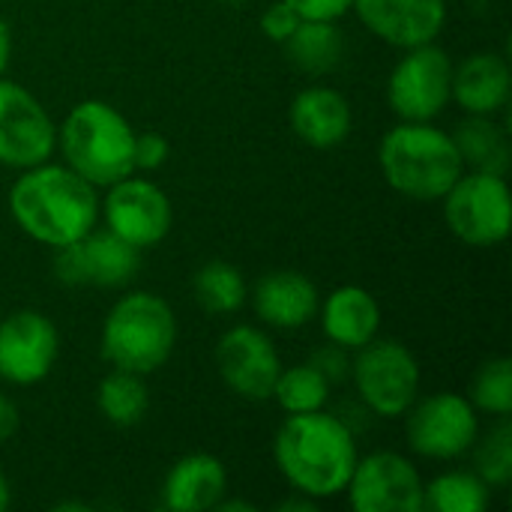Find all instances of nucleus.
<instances>
[{"instance_id":"obj_1","label":"nucleus","mask_w":512,"mask_h":512,"mask_svg":"<svg viewBox=\"0 0 512 512\" xmlns=\"http://www.w3.org/2000/svg\"><path fill=\"white\" fill-rule=\"evenodd\" d=\"M9 213L15 225L36 243L60 249L96 228V186L69 165L39 162L24 168L9 189Z\"/></svg>"},{"instance_id":"obj_2","label":"nucleus","mask_w":512,"mask_h":512,"mask_svg":"<svg viewBox=\"0 0 512 512\" xmlns=\"http://www.w3.org/2000/svg\"><path fill=\"white\" fill-rule=\"evenodd\" d=\"M273 459L288 486L315 501L345 492L357 465L354 432L336 414H288L273 441Z\"/></svg>"},{"instance_id":"obj_3","label":"nucleus","mask_w":512,"mask_h":512,"mask_svg":"<svg viewBox=\"0 0 512 512\" xmlns=\"http://www.w3.org/2000/svg\"><path fill=\"white\" fill-rule=\"evenodd\" d=\"M378 162L387 186L411 201H441L465 174L453 135L432 123L393 126L381 138Z\"/></svg>"},{"instance_id":"obj_4","label":"nucleus","mask_w":512,"mask_h":512,"mask_svg":"<svg viewBox=\"0 0 512 512\" xmlns=\"http://www.w3.org/2000/svg\"><path fill=\"white\" fill-rule=\"evenodd\" d=\"M66 165L96 189L135 174V129L108 102H78L57 129Z\"/></svg>"},{"instance_id":"obj_5","label":"nucleus","mask_w":512,"mask_h":512,"mask_svg":"<svg viewBox=\"0 0 512 512\" xmlns=\"http://www.w3.org/2000/svg\"><path fill=\"white\" fill-rule=\"evenodd\" d=\"M177 345V318L168 300L150 291L120 297L102 324V357L114 369L150 375L168 363Z\"/></svg>"},{"instance_id":"obj_6","label":"nucleus","mask_w":512,"mask_h":512,"mask_svg":"<svg viewBox=\"0 0 512 512\" xmlns=\"http://www.w3.org/2000/svg\"><path fill=\"white\" fill-rule=\"evenodd\" d=\"M351 378L363 405L378 417H402L420 393V363L396 339H372L357 348Z\"/></svg>"},{"instance_id":"obj_7","label":"nucleus","mask_w":512,"mask_h":512,"mask_svg":"<svg viewBox=\"0 0 512 512\" xmlns=\"http://www.w3.org/2000/svg\"><path fill=\"white\" fill-rule=\"evenodd\" d=\"M441 201L444 219L462 243L486 249L510 237L512 195L501 174H462Z\"/></svg>"},{"instance_id":"obj_8","label":"nucleus","mask_w":512,"mask_h":512,"mask_svg":"<svg viewBox=\"0 0 512 512\" xmlns=\"http://www.w3.org/2000/svg\"><path fill=\"white\" fill-rule=\"evenodd\" d=\"M453 99V60L435 42L405 48L387 81V102L399 120L432 123Z\"/></svg>"},{"instance_id":"obj_9","label":"nucleus","mask_w":512,"mask_h":512,"mask_svg":"<svg viewBox=\"0 0 512 512\" xmlns=\"http://www.w3.org/2000/svg\"><path fill=\"white\" fill-rule=\"evenodd\" d=\"M402 417L408 447L423 459H459L474 450L480 435L477 408L459 393H432L417 399Z\"/></svg>"},{"instance_id":"obj_10","label":"nucleus","mask_w":512,"mask_h":512,"mask_svg":"<svg viewBox=\"0 0 512 512\" xmlns=\"http://www.w3.org/2000/svg\"><path fill=\"white\" fill-rule=\"evenodd\" d=\"M423 477L417 465L393 450L357 456L351 480L345 486L348 504L357 512H420Z\"/></svg>"},{"instance_id":"obj_11","label":"nucleus","mask_w":512,"mask_h":512,"mask_svg":"<svg viewBox=\"0 0 512 512\" xmlns=\"http://www.w3.org/2000/svg\"><path fill=\"white\" fill-rule=\"evenodd\" d=\"M57 147V126L42 102L0 75V165L33 168L48 162Z\"/></svg>"},{"instance_id":"obj_12","label":"nucleus","mask_w":512,"mask_h":512,"mask_svg":"<svg viewBox=\"0 0 512 512\" xmlns=\"http://www.w3.org/2000/svg\"><path fill=\"white\" fill-rule=\"evenodd\" d=\"M141 249L117 237L114 231H90L75 243H66L54 255V276L69 285H96V288H120L132 282L141 267Z\"/></svg>"},{"instance_id":"obj_13","label":"nucleus","mask_w":512,"mask_h":512,"mask_svg":"<svg viewBox=\"0 0 512 512\" xmlns=\"http://www.w3.org/2000/svg\"><path fill=\"white\" fill-rule=\"evenodd\" d=\"M60 336L48 315L21 309L0 321V378L15 387L39 384L51 375Z\"/></svg>"},{"instance_id":"obj_14","label":"nucleus","mask_w":512,"mask_h":512,"mask_svg":"<svg viewBox=\"0 0 512 512\" xmlns=\"http://www.w3.org/2000/svg\"><path fill=\"white\" fill-rule=\"evenodd\" d=\"M171 222H174L171 201L156 183L129 174L108 186L105 225L135 249L162 243L171 231Z\"/></svg>"},{"instance_id":"obj_15","label":"nucleus","mask_w":512,"mask_h":512,"mask_svg":"<svg viewBox=\"0 0 512 512\" xmlns=\"http://www.w3.org/2000/svg\"><path fill=\"white\" fill-rule=\"evenodd\" d=\"M216 369L237 396L249 402H267L273 399L282 360L264 330L237 324L216 345Z\"/></svg>"},{"instance_id":"obj_16","label":"nucleus","mask_w":512,"mask_h":512,"mask_svg":"<svg viewBox=\"0 0 512 512\" xmlns=\"http://www.w3.org/2000/svg\"><path fill=\"white\" fill-rule=\"evenodd\" d=\"M351 9L369 33L402 51L435 42L447 21V0H354Z\"/></svg>"},{"instance_id":"obj_17","label":"nucleus","mask_w":512,"mask_h":512,"mask_svg":"<svg viewBox=\"0 0 512 512\" xmlns=\"http://www.w3.org/2000/svg\"><path fill=\"white\" fill-rule=\"evenodd\" d=\"M252 306L264 324L276 330H300L318 315L321 294L306 273L273 270L258 279L252 291Z\"/></svg>"},{"instance_id":"obj_18","label":"nucleus","mask_w":512,"mask_h":512,"mask_svg":"<svg viewBox=\"0 0 512 512\" xmlns=\"http://www.w3.org/2000/svg\"><path fill=\"white\" fill-rule=\"evenodd\" d=\"M351 120L354 117L345 93L321 84L300 90L288 108V123L294 135L315 150L339 147L351 135Z\"/></svg>"},{"instance_id":"obj_19","label":"nucleus","mask_w":512,"mask_h":512,"mask_svg":"<svg viewBox=\"0 0 512 512\" xmlns=\"http://www.w3.org/2000/svg\"><path fill=\"white\" fill-rule=\"evenodd\" d=\"M228 474L225 465L210 453H189L171 465L162 483V504L174 512L216 510L225 498Z\"/></svg>"},{"instance_id":"obj_20","label":"nucleus","mask_w":512,"mask_h":512,"mask_svg":"<svg viewBox=\"0 0 512 512\" xmlns=\"http://www.w3.org/2000/svg\"><path fill=\"white\" fill-rule=\"evenodd\" d=\"M512 72L507 57L477 51L453 66V99L465 114H498L507 108Z\"/></svg>"},{"instance_id":"obj_21","label":"nucleus","mask_w":512,"mask_h":512,"mask_svg":"<svg viewBox=\"0 0 512 512\" xmlns=\"http://www.w3.org/2000/svg\"><path fill=\"white\" fill-rule=\"evenodd\" d=\"M318 312H321V327H324L327 342L342 345L345 351L363 348L381 330V306L360 285L336 288L324 300V306H318Z\"/></svg>"},{"instance_id":"obj_22","label":"nucleus","mask_w":512,"mask_h":512,"mask_svg":"<svg viewBox=\"0 0 512 512\" xmlns=\"http://www.w3.org/2000/svg\"><path fill=\"white\" fill-rule=\"evenodd\" d=\"M453 144L462 156V165L483 174L507 177L512 165L510 132L495 120V114H468L453 132Z\"/></svg>"},{"instance_id":"obj_23","label":"nucleus","mask_w":512,"mask_h":512,"mask_svg":"<svg viewBox=\"0 0 512 512\" xmlns=\"http://www.w3.org/2000/svg\"><path fill=\"white\" fill-rule=\"evenodd\" d=\"M282 45L288 60L309 75H327L345 57V36L336 21H300Z\"/></svg>"},{"instance_id":"obj_24","label":"nucleus","mask_w":512,"mask_h":512,"mask_svg":"<svg viewBox=\"0 0 512 512\" xmlns=\"http://www.w3.org/2000/svg\"><path fill=\"white\" fill-rule=\"evenodd\" d=\"M96 408L111 426H120V429L138 426L150 408L144 375H135L126 369L108 372L96 387Z\"/></svg>"},{"instance_id":"obj_25","label":"nucleus","mask_w":512,"mask_h":512,"mask_svg":"<svg viewBox=\"0 0 512 512\" xmlns=\"http://www.w3.org/2000/svg\"><path fill=\"white\" fill-rule=\"evenodd\" d=\"M489 507V486L471 471H447L423 486V510L483 512Z\"/></svg>"},{"instance_id":"obj_26","label":"nucleus","mask_w":512,"mask_h":512,"mask_svg":"<svg viewBox=\"0 0 512 512\" xmlns=\"http://www.w3.org/2000/svg\"><path fill=\"white\" fill-rule=\"evenodd\" d=\"M195 300L213 315H231L246 306V279L228 261H210L195 273Z\"/></svg>"},{"instance_id":"obj_27","label":"nucleus","mask_w":512,"mask_h":512,"mask_svg":"<svg viewBox=\"0 0 512 512\" xmlns=\"http://www.w3.org/2000/svg\"><path fill=\"white\" fill-rule=\"evenodd\" d=\"M273 399L279 402V408L285 414H309V411H321L330 399V381L312 366H291L282 369L273 387Z\"/></svg>"},{"instance_id":"obj_28","label":"nucleus","mask_w":512,"mask_h":512,"mask_svg":"<svg viewBox=\"0 0 512 512\" xmlns=\"http://www.w3.org/2000/svg\"><path fill=\"white\" fill-rule=\"evenodd\" d=\"M477 411L492 417H510L512 414V360L510 357H492L486 360L477 375L471 378V399Z\"/></svg>"},{"instance_id":"obj_29","label":"nucleus","mask_w":512,"mask_h":512,"mask_svg":"<svg viewBox=\"0 0 512 512\" xmlns=\"http://www.w3.org/2000/svg\"><path fill=\"white\" fill-rule=\"evenodd\" d=\"M474 465L477 477L492 489H501L512 480V426L510 417H498V423L489 429V435H477L474 441Z\"/></svg>"},{"instance_id":"obj_30","label":"nucleus","mask_w":512,"mask_h":512,"mask_svg":"<svg viewBox=\"0 0 512 512\" xmlns=\"http://www.w3.org/2000/svg\"><path fill=\"white\" fill-rule=\"evenodd\" d=\"M303 18L288 6V3H282V0H276V3H270L267 9H264V15H261V30H264V36L270 39V42H285L294 30H297V24H300Z\"/></svg>"},{"instance_id":"obj_31","label":"nucleus","mask_w":512,"mask_h":512,"mask_svg":"<svg viewBox=\"0 0 512 512\" xmlns=\"http://www.w3.org/2000/svg\"><path fill=\"white\" fill-rule=\"evenodd\" d=\"M171 147L159 132H135V171H156L165 165Z\"/></svg>"},{"instance_id":"obj_32","label":"nucleus","mask_w":512,"mask_h":512,"mask_svg":"<svg viewBox=\"0 0 512 512\" xmlns=\"http://www.w3.org/2000/svg\"><path fill=\"white\" fill-rule=\"evenodd\" d=\"M309 363L330 381V387L351 378V357H348V351H345L342 345H333V342H330L327 348L315 351Z\"/></svg>"},{"instance_id":"obj_33","label":"nucleus","mask_w":512,"mask_h":512,"mask_svg":"<svg viewBox=\"0 0 512 512\" xmlns=\"http://www.w3.org/2000/svg\"><path fill=\"white\" fill-rule=\"evenodd\" d=\"M288 3L303 21H339L351 12L354 0H282Z\"/></svg>"},{"instance_id":"obj_34","label":"nucleus","mask_w":512,"mask_h":512,"mask_svg":"<svg viewBox=\"0 0 512 512\" xmlns=\"http://www.w3.org/2000/svg\"><path fill=\"white\" fill-rule=\"evenodd\" d=\"M18 432V408L0 393V441H9Z\"/></svg>"},{"instance_id":"obj_35","label":"nucleus","mask_w":512,"mask_h":512,"mask_svg":"<svg viewBox=\"0 0 512 512\" xmlns=\"http://www.w3.org/2000/svg\"><path fill=\"white\" fill-rule=\"evenodd\" d=\"M318 510V501L315 498H309V495H300V492H294L288 501H282L279 504V512H312Z\"/></svg>"},{"instance_id":"obj_36","label":"nucleus","mask_w":512,"mask_h":512,"mask_svg":"<svg viewBox=\"0 0 512 512\" xmlns=\"http://www.w3.org/2000/svg\"><path fill=\"white\" fill-rule=\"evenodd\" d=\"M9 57H12V33H9L6 18L0 15V75H3L6 66H9Z\"/></svg>"},{"instance_id":"obj_37","label":"nucleus","mask_w":512,"mask_h":512,"mask_svg":"<svg viewBox=\"0 0 512 512\" xmlns=\"http://www.w3.org/2000/svg\"><path fill=\"white\" fill-rule=\"evenodd\" d=\"M216 510H222V512H234V510L252 512L255 507H252V504H246V501H225V498H222V501L216 504Z\"/></svg>"},{"instance_id":"obj_38","label":"nucleus","mask_w":512,"mask_h":512,"mask_svg":"<svg viewBox=\"0 0 512 512\" xmlns=\"http://www.w3.org/2000/svg\"><path fill=\"white\" fill-rule=\"evenodd\" d=\"M9 507V483H6V477H3V471H0V512Z\"/></svg>"}]
</instances>
